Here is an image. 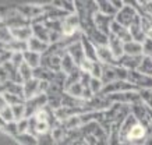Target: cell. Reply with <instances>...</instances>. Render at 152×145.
Here are the masks:
<instances>
[{
	"instance_id": "obj_11",
	"label": "cell",
	"mask_w": 152,
	"mask_h": 145,
	"mask_svg": "<svg viewBox=\"0 0 152 145\" xmlns=\"http://www.w3.org/2000/svg\"><path fill=\"white\" fill-rule=\"evenodd\" d=\"M43 11H45L48 20H60V21H63V20H66L70 15L67 11L59 9L57 6L53 4V1L43 4Z\"/></svg>"
},
{
	"instance_id": "obj_30",
	"label": "cell",
	"mask_w": 152,
	"mask_h": 145,
	"mask_svg": "<svg viewBox=\"0 0 152 145\" xmlns=\"http://www.w3.org/2000/svg\"><path fill=\"white\" fill-rule=\"evenodd\" d=\"M14 141L18 145H39L37 137L31 136L29 133H24V134H17L14 137Z\"/></svg>"
},
{
	"instance_id": "obj_36",
	"label": "cell",
	"mask_w": 152,
	"mask_h": 145,
	"mask_svg": "<svg viewBox=\"0 0 152 145\" xmlns=\"http://www.w3.org/2000/svg\"><path fill=\"white\" fill-rule=\"evenodd\" d=\"M11 109H13V114H14V120H15V122H20V120H23V119H27V117H25V103L11 106Z\"/></svg>"
},
{
	"instance_id": "obj_23",
	"label": "cell",
	"mask_w": 152,
	"mask_h": 145,
	"mask_svg": "<svg viewBox=\"0 0 152 145\" xmlns=\"http://www.w3.org/2000/svg\"><path fill=\"white\" fill-rule=\"evenodd\" d=\"M98 11L103 15H109V17H116V14L119 13L116 7L113 6L112 0H98Z\"/></svg>"
},
{
	"instance_id": "obj_29",
	"label": "cell",
	"mask_w": 152,
	"mask_h": 145,
	"mask_svg": "<svg viewBox=\"0 0 152 145\" xmlns=\"http://www.w3.org/2000/svg\"><path fill=\"white\" fill-rule=\"evenodd\" d=\"M124 55L129 56H142V45L138 42H131L124 43Z\"/></svg>"
},
{
	"instance_id": "obj_25",
	"label": "cell",
	"mask_w": 152,
	"mask_h": 145,
	"mask_svg": "<svg viewBox=\"0 0 152 145\" xmlns=\"http://www.w3.org/2000/svg\"><path fill=\"white\" fill-rule=\"evenodd\" d=\"M24 61H25L31 68L35 70V68H38V67H41V64H42V55L27 50L25 53H24Z\"/></svg>"
},
{
	"instance_id": "obj_50",
	"label": "cell",
	"mask_w": 152,
	"mask_h": 145,
	"mask_svg": "<svg viewBox=\"0 0 152 145\" xmlns=\"http://www.w3.org/2000/svg\"><path fill=\"white\" fill-rule=\"evenodd\" d=\"M120 145H127V144H120Z\"/></svg>"
},
{
	"instance_id": "obj_31",
	"label": "cell",
	"mask_w": 152,
	"mask_h": 145,
	"mask_svg": "<svg viewBox=\"0 0 152 145\" xmlns=\"http://www.w3.org/2000/svg\"><path fill=\"white\" fill-rule=\"evenodd\" d=\"M13 41V35H11V29L6 25L3 21H0V42L3 45H7Z\"/></svg>"
},
{
	"instance_id": "obj_8",
	"label": "cell",
	"mask_w": 152,
	"mask_h": 145,
	"mask_svg": "<svg viewBox=\"0 0 152 145\" xmlns=\"http://www.w3.org/2000/svg\"><path fill=\"white\" fill-rule=\"evenodd\" d=\"M17 10L25 17L27 20H29L32 23L35 18H38L39 15L45 14L43 11V4H32V3H27V4H17L15 6Z\"/></svg>"
},
{
	"instance_id": "obj_12",
	"label": "cell",
	"mask_w": 152,
	"mask_h": 145,
	"mask_svg": "<svg viewBox=\"0 0 152 145\" xmlns=\"http://www.w3.org/2000/svg\"><path fill=\"white\" fill-rule=\"evenodd\" d=\"M43 67L49 68L53 73H60L61 71V57L57 55H49L45 53L42 55V64Z\"/></svg>"
},
{
	"instance_id": "obj_17",
	"label": "cell",
	"mask_w": 152,
	"mask_h": 145,
	"mask_svg": "<svg viewBox=\"0 0 152 145\" xmlns=\"http://www.w3.org/2000/svg\"><path fill=\"white\" fill-rule=\"evenodd\" d=\"M129 29H130V34H131V38H133L134 42H138L142 45V43L145 42V39L148 38V35L144 32L142 27H141V15L135 20V23H134Z\"/></svg>"
},
{
	"instance_id": "obj_9",
	"label": "cell",
	"mask_w": 152,
	"mask_h": 145,
	"mask_svg": "<svg viewBox=\"0 0 152 145\" xmlns=\"http://www.w3.org/2000/svg\"><path fill=\"white\" fill-rule=\"evenodd\" d=\"M113 21H115V17L103 15V14H101L99 11L94 15V24H95V27H96L102 34L107 35V36L110 35V27H112V24H113Z\"/></svg>"
},
{
	"instance_id": "obj_27",
	"label": "cell",
	"mask_w": 152,
	"mask_h": 145,
	"mask_svg": "<svg viewBox=\"0 0 152 145\" xmlns=\"http://www.w3.org/2000/svg\"><path fill=\"white\" fill-rule=\"evenodd\" d=\"M3 67H4V70L7 71L9 81L15 82V84H23V78H21V75H20V70L15 67V66H13L10 61H7Z\"/></svg>"
},
{
	"instance_id": "obj_14",
	"label": "cell",
	"mask_w": 152,
	"mask_h": 145,
	"mask_svg": "<svg viewBox=\"0 0 152 145\" xmlns=\"http://www.w3.org/2000/svg\"><path fill=\"white\" fill-rule=\"evenodd\" d=\"M67 53L71 56V59L75 61V64L78 66V67H81V64L87 60V59H85L84 49H83V45H81V41H80V42L73 43L71 46L67 47Z\"/></svg>"
},
{
	"instance_id": "obj_26",
	"label": "cell",
	"mask_w": 152,
	"mask_h": 145,
	"mask_svg": "<svg viewBox=\"0 0 152 145\" xmlns=\"http://www.w3.org/2000/svg\"><path fill=\"white\" fill-rule=\"evenodd\" d=\"M31 28H32L34 36L38 38V39H41V41H43V42L49 43V31H48V28L45 27V24H32ZM49 45H50V43H49Z\"/></svg>"
},
{
	"instance_id": "obj_38",
	"label": "cell",
	"mask_w": 152,
	"mask_h": 145,
	"mask_svg": "<svg viewBox=\"0 0 152 145\" xmlns=\"http://www.w3.org/2000/svg\"><path fill=\"white\" fill-rule=\"evenodd\" d=\"M103 82H102V80H99V78H91V82H89V89L92 91V94L96 96V95H99L102 92V89H103Z\"/></svg>"
},
{
	"instance_id": "obj_47",
	"label": "cell",
	"mask_w": 152,
	"mask_h": 145,
	"mask_svg": "<svg viewBox=\"0 0 152 145\" xmlns=\"http://www.w3.org/2000/svg\"><path fill=\"white\" fill-rule=\"evenodd\" d=\"M6 126H7V123H6L4 120H3V119L0 117V131H3V133H4V130H6Z\"/></svg>"
},
{
	"instance_id": "obj_33",
	"label": "cell",
	"mask_w": 152,
	"mask_h": 145,
	"mask_svg": "<svg viewBox=\"0 0 152 145\" xmlns=\"http://www.w3.org/2000/svg\"><path fill=\"white\" fill-rule=\"evenodd\" d=\"M141 74H145V75H149L152 77V59L151 57H142V61H141V64H140L138 70Z\"/></svg>"
},
{
	"instance_id": "obj_24",
	"label": "cell",
	"mask_w": 152,
	"mask_h": 145,
	"mask_svg": "<svg viewBox=\"0 0 152 145\" xmlns=\"http://www.w3.org/2000/svg\"><path fill=\"white\" fill-rule=\"evenodd\" d=\"M77 70H80V67L75 64V61L71 59L69 53H66L64 56L61 57V71L64 73L66 75H70L75 73Z\"/></svg>"
},
{
	"instance_id": "obj_44",
	"label": "cell",
	"mask_w": 152,
	"mask_h": 145,
	"mask_svg": "<svg viewBox=\"0 0 152 145\" xmlns=\"http://www.w3.org/2000/svg\"><path fill=\"white\" fill-rule=\"evenodd\" d=\"M17 127H18V134H24V133H28V127H29V120L28 119H23L17 122Z\"/></svg>"
},
{
	"instance_id": "obj_18",
	"label": "cell",
	"mask_w": 152,
	"mask_h": 145,
	"mask_svg": "<svg viewBox=\"0 0 152 145\" xmlns=\"http://www.w3.org/2000/svg\"><path fill=\"white\" fill-rule=\"evenodd\" d=\"M81 45H83L84 53H85V59L89 61H98V55H96V46L94 45L89 39H88L85 35L83 34V38H81Z\"/></svg>"
},
{
	"instance_id": "obj_21",
	"label": "cell",
	"mask_w": 152,
	"mask_h": 145,
	"mask_svg": "<svg viewBox=\"0 0 152 145\" xmlns=\"http://www.w3.org/2000/svg\"><path fill=\"white\" fill-rule=\"evenodd\" d=\"M11 35H13V39H15V41H21V42H28V41L34 36L32 28H31V27L14 28V29H11Z\"/></svg>"
},
{
	"instance_id": "obj_28",
	"label": "cell",
	"mask_w": 152,
	"mask_h": 145,
	"mask_svg": "<svg viewBox=\"0 0 152 145\" xmlns=\"http://www.w3.org/2000/svg\"><path fill=\"white\" fill-rule=\"evenodd\" d=\"M4 49L10 53H25L28 50V42H21V41L13 39L10 43L6 45Z\"/></svg>"
},
{
	"instance_id": "obj_3",
	"label": "cell",
	"mask_w": 152,
	"mask_h": 145,
	"mask_svg": "<svg viewBox=\"0 0 152 145\" xmlns=\"http://www.w3.org/2000/svg\"><path fill=\"white\" fill-rule=\"evenodd\" d=\"M129 77V70H126L120 66H105L102 70V82L103 85H107L115 81H127Z\"/></svg>"
},
{
	"instance_id": "obj_6",
	"label": "cell",
	"mask_w": 152,
	"mask_h": 145,
	"mask_svg": "<svg viewBox=\"0 0 152 145\" xmlns=\"http://www.w3.org/2000/svg\"><path fill=\"white\" fill-rule=\"evenodd\" d=\"M130 91H138L133 84H130L129 81H115L103 87L101 96H109L113 94H121V92H130Z\"/></svg>"
},
{
	"instance_id": "obj_32",
	"label": "cell",
	"mask_w": 152,
	"mask_h": 145,
	"mask_svg": "<svg viewBox=\"0 0 152 145\" xmlns=\"http://www.w3.org/2000/svg\"><path fill=\"white\" fill-rule=\"evenodd\" d=\"M53 4L57 6L59 9L67 11L69 14H75V3H74V1H69V0H57V1H53Z\"/></svg>"
},
{
	"instance_id": "obj_37",
	"label": "cell",
	"mask_w": 152,
	"mask_h": 145,
	"mask_svg": "<svg viewBox=\"0 0 152 145\" xmlns=\"http://www.w3.org/2000/svg\"><path fill=\"white\" fill-rule=\"evenodd\" d=\"M138 94L141 98V102L152 109V89H140Z\"/></svg>"
},
{
	"instance_id": "obj_45",
	"label": "cell",
	"mask_w": 152,
	"mask_h": 145,
	"mask_svg": "<svg viewBox=\"0 0 152 145\" xmlns=\"http://www.w3.org/2000/svg\"><path fill=\"white\" fill-rule=\"evenodd\" d=\"M142 145H152V131L148 134V137H147V140L144 141V144Z\"/></svg>"
},
{
	"instance_id": "obj_1",
	"label": "cell",
	"mask_w": 152,
	"mask_h": 145,
	"mask_svg": "<svg viewBox=\"0 0 152 145\" xmlns=\"http://www.w3.org/2000/svg\"><path fill=\"white\" fill-rule=\"evenodd\" d=\"M149 131L145 127L138 123V120L130 113L124 123L121 124L119 131V140L120 144L127 145H142L144 141L147 140Z\"/></svg>"
},
{
	"instance_id": "obj_46",
	"label": "cell",
	"mask_w": 152,
	"mask_h": 145,
	"mask_svg": "<svg viewBox=\"0 0 152 145\" xmlns=\"http://www.w3.org/2000/svg\"><path fill=\"white\" fill-rule=\"evenodd\" d=\"M6 106H7V103H6L4 98H3V96H0V112H1V110H3Z\"/></svg>"
},
{
	"instance_id": "obj_40",
	"label": "cell",
	"mask_w": 152,
	"mask_h": 145,
	"mask_svg": "<svg viewBox=\"0 0 152 145\" xmlns=\"http://www.w3.org/2000/svg\"><path fill=\"white\" fill-rule=\"evenodd\" d=\"M0 117H1L6 123L15 122V120H14V114H13V109H11V106H6V108L0 112Z\"/></svg>"
},
{
	"instance_id": "obj_48",
	"label": "cell",
	"mask_w": 152,
	"mask_h": 145,
	"mask_svg": "<svg viewBox=\"0 0 152 145\" xmlns=\"http://www.w3.org/2000/svg\"><path fill=\"white\" fill-rule=\"evenodd\" d=\"M0 47H3V49H4V45H3L1 42H0Z\"/></svg>"
},
{
	"instance_id": "obj_35",
	"label": "cell",
	"mask_w": 152,
	"mask_h": 145,
	"mask_svg": "<svg viewBox=\"0 0 152 145\" xmlns=\"http://www.w3.org/2000/svg\"><path fill=\"white\" fill-rule=\"evenodd\" d=\"M4 98L7 106H15V105H23L25 103V99L23 96H18V95H13V94H3L1 95Z\"/></svg>"
},
{
	"instance_id": "obj_34",
	"label": "cell",
	"mask_w": 152,
	"mask_h": 145,
	"mask_svg": "<svg viewBox=\"0 0 152 145\" xmlns=\"http://www.w3.org/2000/svg\"><path fill=\"white\" fill-rule=\"evenodd\" d=\"M20 75H21V78H23V84L25 81H29L34 78V68H31L24 61L23 64L20 66Z\"/></svg>"
},
{
	"instance_id": "obj_43",
	"label": "cell",
	"mask_w": 152,
	"mask_h": 145,
	"mask_svg": "<svg viewBox=\"0 0 152 145\" xmlns=\"http://www.w3.org/2000/svg\"><path fill=\"white\" fill-rule=\"evenodd\" d=\"M4 133L7 136L10 137H15L18 134V127H17V122H11V123H7V126H6V130Z\"/></svg>"
},
{
	"instance_id": "obj_16",
	"label": "cell",
	"mask_w": 152,
	"mask_h": 145,
	"mask_svg": "<svg viewBox=\"0 0 152 145\" xmlns=\"http://www.w3.org/2000/svg\"><path fill=\"white\" fill-rule=\"evenodd\" d=\"M39 87H41V81L37 80V78H32L29 81H25L23 84V88H24V99H31L34 96L41 94L39 91Z\"/></svg>"
},
{
	"instance_id": "obj_49",
	"label": "cell",
	"mask_w": 152,
	"mask_h": 145,
	"mask_svg": "<svg viewBox=\"0 0 152 145\" xmlns=\"http://www.w3.org/2000/svg\"><path fill=\"white\" fill-rule=\"evenodd\" d=\"M3 50H4V49H3V47H0V53H1V52H3Z\"/></svg>"
},
{
	"instance_id": "obj_2",
	"label": "cell",
	"mask_w": 152,
	"mask_h": 145,
	"mask_svg": "<svg viewBox=\"0 0 152 145\" xmlns=\"http://www.w3.org/2000/svg\"><path fill=\"white\" fill-rule=\"evenodd\" d=\"M0 17H1V21L10 29L21 28V27H31V21L25 18L17 10L15 6H1L0 7Z\"/></svg>"
},
{
	"instance_id": "obj_51",
	"label": "cell",
	"mask_w": 152,
	"mask_h": 145,
	"mask_svg": "<svg viewBox=\"0 0 152 145\" xmlns=\"http://www.w3.org/2000/svg\"><path fill=\"white\" fill-rule=\"evenodd\" d=\"M0 21H1V17H0Z\"/></svg>"
},
{
	"instance_id": "obj_13",
	"label": "cell",
	"mask_w": 152,
	"mask_h": 145,
	"mask_svg": "<svg viewBox=\"0 0 152 145\" xmlns=\"http://www.w3.org/2000/svg\"><path fill=\"white\" fill-rule=\"evenodd\" d=\"M142 57L144 56H129V55H123L117 61H119L120 67H123V68H126V70H129V71H134V70H138L140 64L142 61Z\"/></svg>"
},
{
	"instance_id": "obj_20",
	"label": "cell",
	"mask_w": 152,
	"mask_h": 145,
	"mask_svg": "<svg viewBox=\"0 0 152 145\" xmlns=\"http://www.w3.org/2000/svg\"><path fill=\"white\" fill-rule=\"evenodd\" d=\"M49 43L43 42L41 39H38V38L32 36L29 41H28V50L29 52H34V53H39V55H43V53H46L48 49H49Z\"/></svg>"
},
{
	"instance_id": "obj_22",
	"label": "cell",
	"mask_w": 152,
	"mask_h": 145,
	"mask_svg": "<svg viewBox=\"0 0 152 145\" xmlns=\"http://www.w3.org/2000/svg\"><path fill=\"white\" fill-rule=\"evenodd\" d=\"M55 77H56V73L50 71L49 68L43 67V66H41V67H38V68L34 70V78H37L39 81H46V82H50L52 84L55 81Z\"/></svg>"
},
{
	"instance_id": "obj_19",
	"label": "cell",
	"mask_w": 152,
	"mask_h": 145,
	"mask_svg": "<svg viewBox=\"0 0 152 145\" xmlns=\"http://www.w3.org/2000/svg\"><path fill=\"white\" fill-rule=\"evenodd\" d=\"M107 46H109V49L112 50V53H113V56L119 60L120 57L124 55V43L120 41L117 36H115V35H109V42H107Z\"/></svg>"
},
{
	"instance_id": "obj_4",
	"label": "cell",
	"mask_w": 152,
	"mask_h": 145,
	"mask_svg": "<svg viewBox=\"0 0 152 145\" xmlns=\"http://www.w3.org/2000/svg\"><path fill=\"white\" fill-rule=\"evenodd\" d=\"M138 17H140L138 11L134 9L129 1H126V6L120 10L117 14H116L115 21H116V23H119L120 25L126 27V28H130V27L135 23V20L138 18Z\"/></svg>"
},
{
	"instance_id": "obj_5",
	"label": "cell",
	"mask_w": 152,
	"mask_h": 145,
	"mask_svg": "<svg viewBox=\"0 0 152 145\" xmlns=\"http://www.w3.org/2000/svg\"><path fill=\"white\" fill-rule=\"evenodd\" d=\"M48 105V96L45 94H39L31 99L25 101V117H34L39 110L45 108Z\"/></svg>"
},
{
	"instance_id": "obj_39",
	"label": "cell",
	"mask_w": 152,
	"mask_h": 145,
	"mask_svg": "<svg viewBox=\"0 0 152 145\" xmlns=\"http://www.w3.org/2000/svg\"><path fill=\"white\" fill-rule=\"evenodd\" d=\"M102 70H103V64L99 63V61H95V63L91 64L89 74H91V77H94V78H99V80H101L102 78Z\"/></svg>"
},
{
	"instance_id": "obj_10",
	"label": "cell",
	"mask_w": 152,
	"mask_h": 145,
	"mask_svg": "<svg viewBox=\"0 0 152 145\" xmlns=\"http://www.w3.org/2000/svg\"><path fill=\"white\" fill-rule=\"evenodd\" d=\"M96 55L98 61L105 66H119V61L113 56L109 46H96Z\"/></svg>"
},
{
	"instance_id": "obj_15",
	"label": "cell",
	"mask_w": 152,
	"mask_h": 145,
	"mask_svg": "<svg viewBox=\"0 0 152 145\" xmlns=\"http://www.w3.org/2000/svg\"><path fill=\"white\" fill-rule=\"evenodd\" d=\"M110 34L112 35H115V36H117L123 43H129V42L133 41L131 34H130V29L126 28V27H123V25H120V24L116 23V21H113V24H112Z\"/></svg>"
},
{
	"instance_id": "obj_42",
	"label": "cell",
	"mask_w": 152,
	"mask_h": 145,
	"mask_svg": "<svg viewBox=\"0 0 152 145\" xmlns=\"http://www.w3.org/2000/svg\"><path fill=\"white\" fill-rule=\"evenodd\" d=\"M10 63L13 66H15L17 68H20V66L24 63V53H11Z\"/></svg>"
},
{
	"instance_id": "obj_41",
	"label": "cell",
	"mask_w": 152,
	"mask_h": 145,
	"mask_svg": "<svg viewBox=\"0 0 152 145\" xmlns=\"http://www.w3.org/2000/svg\"><path fill=\"white\" fill-rule=\"evenodd\" d=\"M142 56L151 57L152 59V39L149 36L145 39V42L142 43Z\"/></svg>"
},
{
	"instance_id": "obj_7",
	"label": "cell",
	"mask_w": 152,
	"mask_h": 145,
	"mask_svg": "<svg viewBox=\"0 0 152 145\" xmlns=\"http://www.w3.org/2000/svg\"><path fill=\"white\" fill-rule=\"evenodd\" d=\"M127 81H129L130 84H133L138 91L140 89H152V77L141 74V73L137 70L129 71Z\"/></svg>"
}]
</instances>
